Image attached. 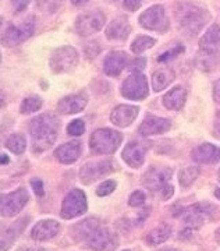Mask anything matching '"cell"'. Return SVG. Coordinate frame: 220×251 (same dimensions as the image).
Segmentation results:
<instances>
[{"instance_id":"obj_54","label":"cell","mask_w":220,"mask_h":251,"mask_svg":"<svg viewBox=\"0 0 220 251\" xmlns=\"http://www.w3.org/2000/svg\"><path fill=\"white\" fill-rule=\"evenodd\" d=\"M124 251H130V250H124Z\"/></svg>"},{"instance_id":"obj_48","label":"cell","mask_w":220,"mask_h":251,"mask_svg":"<svg viewBox=\"0 0 220 251\" xmlns=\"http://www.w3.org/2000/svg\"><path fill=\"white\" fill-rule=\"evenodd\" d=\"M89 0H71V3L74 4V6H82V4H85V3H88Z\"/></svg>"},{"instance_id":"obj_26","label":"cell","mask_w":220,"mask_h":251,"mask_svg":"<svg viewBox=\"0 0 220 251\" xmlns=\"http://www.w3.org/2000/svg\"><path fill=\"white\" fill-rule=\"evenodd\" d=\"M29 222V218H21L16 221L13 225H10L9 227L1 234V251H7L11 247V244L17 240L21 236V233L25 230L26 225Z\"/></svg>"},{"instance_id":"obj_4","label":"cell","mask_w":220,"mask_h":251,"mask_svg":"<svg viewBox=\"0 0 220 251\" xmlns=\"http://www.w3.org/2000/svg\"><path fill=\"white\" fill-rule=\"evenodd\" d=\"M79 62V54L73 46H62L54 49L49 57V67L56 74L73 72Z\"/></svg>"},{"instance_id":"obj_37","label":"cell","mask_w":220,"mask_h":251,"mask_svg":"<svg viewBox=\"0 0 220 251\" xmlns=\"http://www.w3.org/2000/svg\"><path fill=\"white\" fill-rule=\"evenodd\" d=\"M116 188V181L115 180H106L103 181L99 187L97 188V194L99 197H106L109 194H112Z\"/></svg>"},{"instance_id":"obj_30","label":"cell","mask_w":220,"mask_h":251,"mask_svg":"<svg viewBox=\"0 0 220 251\" xmlns=\"http://www.w3.org/2000/svg\"><path fill=\"white\" fill-rule=\"evenodd\" d=\"M156 44V41L152 38V36H147V35H141L137 36L131 44V52L134 54H141L144 53L147 49H149L152 46Z\"/></svg>"},{"instance_id":"obj_24","label":"cell","mask_w":220,"mask_h":251,"mask_svg":"<svg viewBox=\"0 0 220 251\" xmlns=\"http://www.w3.org/2000/svg\"><path fill=\"white\" fill-rule=\"evenodd\" d=\"M82 152L81 143L78 141H70V143L59 145L54 151V156L59 162H62L64 165H70L78 159Z\"/></svg>"},{"instance_id":"obj_28","label":"cell","mask_w":220,"mask_h":251,"mask_svg":"<svg viewBox=\"0 0 220 251\" xmlns=\"http://www.w3.org/2000/svg\"><path fill=\"white\" fill-rule=\"evenodd\" d=\"M174 80V72L170 69H159L152 74V88L153 91L165 90Z\"/></svg>"},{"instance_id":"obj_50","label":"cell","mask_w":220,"mask_h":251,"mask_svg":"<svg viewBox=\"0 0 220 251\" xmlns=\"http://www.w3.org/2000/svg\"><path fill=\"white\" fill-rule=\"evenodd\" d=\"M215 239H216V242L220 244V227L216 230V232H215Z\"/></svg>"},{"instance_id":"obj_18","label":"cell","mask_w":220,"mask_h":251,"mask_svg":"<svg viewBox=\"0 0 220 251\" xmlns=\"http://www.w3.org/2000/svg\"><path fill=\"white\" fill-rule=\"evenodd\" d=\"M99 227L100 222L98 218H87L71 227V237L77 243H87Z\"/></svg>"},{"instance_id":"obj_33","label":"cell","mask_w":220,"mask_h":251,"mask_svg":"<svg viewBox=\"0 0 220 251\" xmlns=\"http://www.w3.org/2000/svg\"><path fill=\"white\" fill-rule=\"evenodd\" d=\"M41 108H42V99L39 97H28L21 102L20 112L23 115H31V113L38 112Z\"/></svg>"},{"instance_id":"obj_3","label":"cell","mask_w":220,"mask_h":251,"mask_svg":"<svg viewBox=\"0 0 220 251\" xmlns=\"http://www.w3.org/2000/svg\"><path fill=\"white\" fill-rule=\"evenodd\" d=\"M122 141L123 137L119 131L112 128H99L91 135L89 148L98 155H112L119 150Z\"/></svg>"},{"instance_id":"obj_51","label":"cell","mask_w":220,"mask_h":251,"mask_svg":"<svg viewBox=\"0 0 220 251\" xmlns=\"http://www.w3.org/2000/svg\"><path fill=\"white\" fill-rule=\"evenodd\" d=\"M159 251H180V250H177V249H173V247H165V249H160Z\"/></svg>"},{"instance_id":"obj_46","label":"cell","mask_w":220,"mask_h":251,"mask_svg":"<svg viewBox=\"0 0 220 251\" xmlns=\"http://www.w3.org/2000/svg\"><path fill=\"white\" fill-rule=\"evenodd\" d=\"M213 131H215V137L220 140V116L218 117V120L215 122V126H213Z\"/></svg>"},{"instance_id":"obj_47","label":"cell","mask_w":220,"mask_h":251,"mask_svg":"<svg viewBox=\"0 0 220 251\" xmlns=\"http://www.w3.org/2000/svg\"><path fill=\"white\" fill-rule=\"evenodd\" d=\"M17 251H45L44 249H41V247H21V249H18Z\"/></svg>"},{"instance_id":"obj_16","label":"cell","mask_w":220,"mask_h":251,"mask_svg":"<svg viewBox=\"0 0 220 251\" xmlns=\"http://www.w3.org/2000/svg\"><path fill=\"white\" fill-rule=\"evenodd\" d=\"M131 34V25L125 16L113 18L106 28V38L113 42H123Z\"/></svg>"},{"instance_id":"obj_53","label":"cell","mask_w":220,"mask_h":251,"mask_svg":"<svg viewBox=\"0 0 220 251\" xmlns=\"http://www.w3.org/2000/svg\"><path fill=\"white\" fill-rule=\"evenodd\" d=\"M218 180L220 181V169H219V172H218Z\"/></svg>"},{"instance_id":"obj_15","label":"cell","mask_w":220,"mask_h":251,"mask_svg":"<svg viewBox=\"0 0 220 251\" xmlns=\"http://www.w3.org/2000/svg\"><path fill=\"white\" fill-rule=\"evenodd\" d=\"M148 151V144L140 143V141H131L125 145V148L123 150V156L124 162L131 166L134 169L140 168L144 161H145V155Z\"/></svg>"},{"instance_id":"obj_40","label":"cell","mask_w":220,"mask_h":251,"mask_svg":"<svg viewBox=\"0 0 220 251\" xmlns=\"http://www.w3.org/2000/svg\"><path fill=\"white\" fill-rule=\"evenodd\" d=\"M145 66H147V59H144V57H137V59H134V60L130 63L128 69L132 70L134 73H141V70L145 69Z\"/></svg>"},{"instance_id":"obj_10","label":"cell","mask_w":220,"mask_h":251,"mask_svg":"<svg viewBox=\"0 0 220 251\" xmlns=\"http://www.w3.org/2000/svg\"><path fill=\"white\" fill-rule=\"evenodd\" d=\"M28 200H29V196L24 187H20L13 193L1 196V204H0L1 216L11 218V216L17 215L18 212H21L23 208L26 205Z\"/></svg>"},{"instance_id":"obj_23","label":"cell","mask_w":220,"mask_h":251,"mask_svg":"<svg viewBox=\"0 0 220 251\" xmlns=\"http://www.w3.org/2000/svg\"><path fill=\"white\" fill-rule=\"evenodd\" d=\"M191 156L196 163H203V165L218 163L220 162V148L213 144L203 143L193 150Z\"/></svg>"},{"instance_id":"obj_52","label":"cell","mask_w":220,"mask_h":251,"mask_svg":"<svg viewBox=\"0 0 220 251\" xmlns=\"http://www.w3.org/2000/svg\"><path fill=\"white\" fill-rule=\"evenodd\" d=\"M213 194H215V197L219 198V200H220V188H215V191H213Z\"/></svg>"},{"instance_id":"obj_21","label":"cell","mask_w":220,"mask_h":251,"mask_svg":"<svg viewBox=\"0 0 220 251\" xmlns=\"http://www.w3.org/2000/svg\"><path fill=\"white\" fill-rule=\"evenodd\" d=\"M60 232V224L53 219L39 221L31 230V237L36 242H48Z\"/></svg>"},{"instance_id":"obj_31","label":"cell","mask_w":220,"mask_h":251,"mask_svg":"<svg viewBox=\"0 0 220 251\" xmlns=\"http://www.w3.org/2000/svg\"><path fill=\"white\" fill-rule=\"evenodd\" d=\"M199 176V168L196 166H187L178 175V181L183 187H190Z\"/></svg>"},{"instance_id":"obj_1","label":"cell","mask_w":220,"mask_h":251,"mask_svg":"<svg viewBox=\"0 0 220 251\" xmlns=\"http://www.w3.org/2000/svg\"><path fill=\"white\" fill-rule=\"evenodd\" d=\"M60 130L59 119L52 113L39 115L29 123V134L32 141V152L42 153L52 147Z\"/></svg>"},{"instance_id":"obj_17","label":"cell","mask_w":220,"mask_h":251,"mask_svg":"<svg viewBox=\"0 0 220 251\" xmlns=\"http://www.w3.org/2000/svg\"><path fill=\"white\" fill-rule=\"evenodd\" d=\"M171 122L169 119L158 116H147L138 128V134L142 137H150V135L163 134L170 130Z\"/></svg>"},{"instance_id":"obj_39","label":"cell","mask_w":220,"mask_h":251,"mask_svg":"<svg viewBox=\"0 0 220 251\" xmlns=\"http://www.w3.org/2000/svg\"><path fill=\"white\" fill-rule=\"evenodd\" d=\"M99 52H100V48L98 45V42H89L85 46V56L88 59H95Z\"/></svg>"},{"instance_id":"obj_36","label":"cell","mask_w":220,"mask_h":251,"mask_svg":"<svg viewBox=\"0 0 220 251\" xmlns=\"http://www.w3.org/2000/svg\"><path fill=\"white\" fill-rule=\"evenodd\" d=\"M184 52V46L183 45H177L174 46L171 50H168V52H165V53H162L158 57V62L160 63H165L169 62V60H173V59H176L177 56L180 53H183Z\"/></svg>"},{"instance_id":"obj_29","label":"cell","mask_w":220,"mask_h":251,"mask_svg":"<svg viewBox=\"0 0 220 251\" xmlns=\"http://www.w3.org/2000/svg\"><path fill=\"white\" fill-rule=\"evenodd\" d=\"M171 234V226L168 224H160L156 227H153L147 236V243L149 246H158L168 240Z\"/></svg>"},{"instance_id":"obj_43","label":"cell","mask_w":220,"mask_h":251,"mask_svg":"<svg viewBox=\"0 0 220 251\" xmlns=\"http://www.w3.org/2000/svg\"><path fill=\"white\" fill-rule=\"evenodd\" d=\"M173 193H174V188H173V186H171L170 183H168L165 187L162 188V191H160L159 194H160L162 200H169V198L173 196Z\"/></svg>"},{"instance_id":"obj_12","label":"cell","mask_w":220,"mask_h":251,"mask_svg":"<svg viewBox=\"0 0 220 251\" xmlns=\"http://www.w3.org/2000/svg\"><path fill=\"white\" fill-rule=\"evenodd\" d=\"M119 246V239L109 227H99L95 233L91 236L85 247L94 251H115Z\"/></svg>"},{"instance_id":"obj_5","label":"cell","mask_w":220,"mask_h":251,"mask_svg":"<svg viewBox=\"0 0 220 251\" xmlns=\"http://www.w3.org/2000/svg\"><path fill=\"white\" fill-rule=\"evenodd\" d=\"M138 23L142 28L156 31V32H166L169 29V21L166 17V11L162 4H153L145 11H142L138 18Z\"/></svg>"},{"instance_id":"obj_49","label":"cell","mask_w":220,"mask_h":251,"mask_svg":"<svg viewBox=\"0 0 220 251\" xmlns=\"http://www.w3.org/2000/svg\"><path fill=\"white\" fill-rule=\"evenodd\" d=\"M0 162H1V165H6V163H9V156H7L6 153H1Z\"/></svg>"},{"instance_id":"obj_13","label":"cell","mask_w":220,"mask_h":251,"mask_svg":"<svg viewBox=\"0 0 220 251\" xmlns=\"http://www.w3.org/2000/svg\"><path fill=\"white\" fill-rule=\"evenodd\" d=\"M212 209H213V206L209 204H194V205L183 208L180 211V216L184 219L187 227L199 229L205 222V216L209 215Z\"/></svg>"},{"instance_id":"obj_8","label":"cell","mask_w":220,"mask_h":251,"mask_svg":"<svg viewBox=\"0 0 220 251\" xmlns=\"http://www.w3.org/2000/svg\"><path fill=\"white\" fill-rule=\"evenodd\" d=\"M34 29H35V18L29 16L20 25H10L1 36V44L7 48L20 45L34 34Z\"/></svg>"},{"instance_id":"obj_38","label":"cell","mask_w":220,"mask_h":251,"mask_svg":"<svg viewBox=\"0 0 220 251\" xmlns=\"http://www.w3.org/2000/svg\"><path fill=\"white\" fill-rule=\"evenodd\" d=\"M145 201H147L145 193L141 191V190L134 191L131 196H130V198H128V204H130V206H141Z\"/></svg>"},{"instance_id":"obj_42","label":"cell","mask_w":220,"mask_h":251,"mask_svg":"<svg viewBox=\"0 0 220 251\" xmlns=\"http://www.w3.org/2000/svg\"><path fill=\"white\" fill-rule=\"evenodd\" d=\"M142 1L144 0H123V6L124 9L128 10V11H137L141 7Z\"/></svg>"},{"instance_id":"obj_14","label":"cell","mask_w":220,"mask_h":251,"mask_svg":"<svg viewBox=\"0 0 220 251\" xmlns=\"http://www.w3.org/2000/svg\"><path fill=\"white\" fill-rule=\"evenodd\" d=\"M171 177V169L169 168H150L149 171L145 172L142 176V183L147 188H149L152 193H160L162 188L169 183V179Z\"/></svg>"},{"instance_id":"obj_22","label":"cell","mask_w":220,"mask_h":251,"mask_svg":"<svg viewBox=\"0 0 220 251\" xmlns=\"http://www.w3.org/2000/svg\"><path fill=\"white\" fill-rule=\"evenodd\" d=\"M87 103H88V98L85 97V94H73L59 100L57 112L62 115H74L84 110Z\"/></svg>"},{"instance_id":"obj_41","label":"cell","mask_w":220,"mask_h":251,"mask_svg":"<svg viewBox=\"0 0 220 251\" xmlns=\"http://www.w3.org/2000/svg\"><path fill=\"white\" fill-rule=\"evenodd\" d=\"M31 186H32V190L35 191L36 196H39V197H44L45 188H44V183H42V180L32 179L31 180Z\"/></svg>"},{"instance_id":"obj_35","label":"cell","mask_w":220,"mask_h":251,"mask_svg":"<svg viewBox=\"0 0 220 251\" xmlns=\"http://www.w3.org/2000/svg\"><path fill=\"white\" fill-rule=\"evenodd\" d=\"M67 133H69V135H73V137L82 135L85 133V123L81 119L73 120V122H70V125L67 126Z\"/></svg>"},{"instance_id":"obj_27","label":"cell","mask_w":220,"mask_h":251,"mask_svg":"<svg viewBox=\"0 0 220 251\" xmlns=\"http://www.w3.org/2000/svg\"><path fill=\"white\" fill-rule=\"evenodd\" d=\"M187 100V91L181 85H176L163 97V105L169 110H180Z\"/></svg>"},{"instance_id":"obj_44","label":"cell","mask_w":220,"mask_h":251,"mask_svg":"<svg viewBox=\"0 0 220 251\" xmlns=\"http://www.w3.org/2000/svg\"><path fill=\"white\" fill-rule=\"evenodd\" d=\"M11 1L16 7V13H21L29 4V0H11Z\"/></svg>"},{"instance_id":"obj_45","label":"cell","mask_w":220,"mask_h":251,"mask_svg":"<svg viewBox=\"0 0 220 251\" xmlns=\"http://www.w3.org/2000/svg\"><path fill=\"white\" fill-rule=\"evenodd\" d=\"M213 99L216 103H220V80L213 84Z\"/></svg>"},{"instance_id":"obj_25","label":"cell","mask_w":220,"mask_h":251,"mask_svg":"<svg viewBox=\"0 0 220 251\" xmlns=\"http://www.w3.org/2000/svg\"><path fill=\"white\" fill-rule=\"evenodd\" d=\"M125 64H127V53L122 52V50H115V52H110L105 57L103 72L110 77H116L123 72Z\"/></svg>"},{"instance_id":"obj_6","label":"cell","mask_w":220,"mask_h":251,"mask_svg":"<svg viewBox=\"0 0 220 251\" xmlns=\"http://www.w3.org/2000/svg\"><path fill=\"white\" fill-rule=\"evenodd\" d=\"M106 23V16L100 10H91L79 14L75 20V31L79 36H89L99 32Z\"/></svg>"},{"instance_id":"obj_7","label":"cell","mask_w":220,"mask_h":251,"mask_svg":"<svg viewBox=\"0 0 220 251\" xmlns=\"http://www.w3.org/2000/svg\"><path fill=\"white\" fill-rule=\"evenodd\" d=\"M87 197L85 193L79 188H74L64 197L60 215L63 219H74L87 212Z\"/></svg>"},{"instance_id":"obj_19","label":"cell","mask_w":220,"mask_h":251,"mask_svg":"<svg viewBox=\"0 0 220 251\" xmlns=\"http://www.w3.org/2000/svg\"><path fill=\"white\" fill-rule=\"evenodd\" d=\"M199 49L205 54L216 56L220 50V27L218 24H212L205 31L202 38L199 39Z\"/></svg>"},{"instance_id":"obj_32","label":"cell","mask_w":220,"mask_h":251,"mask_svg":"<svg viewBox=\"0 0 220 251\" xmlns=\"http://www.w3.org/2000/svg\"><path fill=\"white\" fill-rule=\"evenodd\" d=\"M6 147L9 148L13 153H23L26 148L25 137L21 134H11L6 141Z\"/></svg>"},{"instance_id":"obj_9","label":"cell","mask_w":220,"mask_h":251,"mask_svg":"<svg viewBox=\"0 0 220 251\" xmlns=\"http://www.w3.org/2000/svg\"><path fill=\"white\" fill-rule=\"evenodd\" d=\"M122 95L131 100H141L148 97V80L142 73H132L122 84Z\"/></svg>"},{"instance_id":"obj_34","label":"cell","mask_w":220,"mask_h":251,"mask_svg":"<svg viewBox=\"0 0 220 251\" xmlns=\"http://www.w3.org/2000/svg\"><path fill=\"white\" fill-rule=\"evenodd\" d=\"M62 6V0H38V7L44 13H54Z\"/></svg>"},{"instance_id":"obj_20","label":"cell","mask_w":220,"mask_h":251,"mask_svg":"<svg viewBox=\"0 0 220 251\" xmlns=\"http://www.w3.org/2000/svg\"><path fill=\"white\" fill-rule=\"evenodd\" d=\"M140 113V108L134 105H119L112 110L110 120L117 127H128Z\"/></svg>"},{"instance_id":"obj_11","label":"cell","mask_w":220,"mask_h":251,"mask_svg":"<svg viewBox=\"0 0 220 251\" xmlns=\"http://www.w3.org/2000/svg\"><path fill=\"white\" fill-rule=\"evenodd\" d=\"M115 171V165L112 161H94L87 162L79 171V180L84 184H92L94 181L107 176Z\"/></svg>"},{"instance_id":"obj_2","label":"cell","mask_w":220,"mask_h":251,"mask_svg":"<svg viewBox=\"0 0 220 251\" xmlns=\"http://www.w3.org/2000/svg\"><path fill=\"white\" fill-rule=\"evenodd\" d=\"M176 18L187 35L195 36L211 20V14L206 7L198 3L181 1L176 6Z\"/></svg>"}]
</instances>
